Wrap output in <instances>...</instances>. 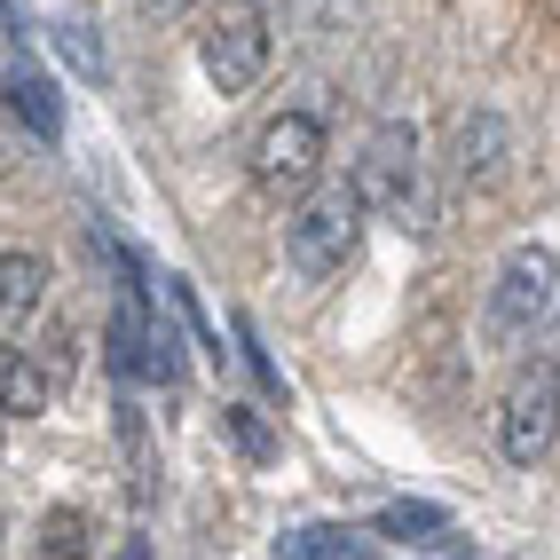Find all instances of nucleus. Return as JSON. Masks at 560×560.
Instances as JSON below:
<instances>
[{
    "label": "nucleus",
    "mask_w": 560,
    "mask_h": 560,
    "mask_svg": "<svg viewBox=\"0 0 560 560\" xmlns=\"http://www.w3.org/2000/svg\"><path fill=\"white\" fill-rule=\"evenodd\" d=\"M363 245V198L355 182H324V190L301 198V213L284 221V260L301 284H331Z\"/></svg>",
    "instance_id": "1"
},
{
    "label": "nucleus",
    "mask_w": 560,
    "mask_h": 560,
    "mask_svg": "<svg viewBox=\"0 0 560 560\" xmlns=\"http://www.w3.org/2000/svg\"><path fill=\"white\" fill-rule=\"evenodd\" d=\"M355 198H363V213H387V221H402V230H419V221H427V159H419V127L387 119L380 135L363 142V159H355Z\"/></svg>",
    "instance_id": "2"
},
{
    "label": "nucleus",
    "mask_w": 560,
    "mask_h": 560,
    "mask_svg": "<svg viewBox=\"0 0 560 560\" xmlns=\"http://www.w3.org/2000/svg\"><path fill=\"white\" fill-rule=\"evenodd\" d=\"M552 442H560V363L537 355L513 371V387L498 402V451L505 466H545Z\"/></svg>",
    "instance_id": "3"
},
{
    "label": "nucleus",
    "mask_w": 560,
    "mask_h": 560,
    "mask_svg": "<svg viewBox=\"0 0 560 560\" xmlns=\"http://www.w3.org/2000/svg\"><path fill=\"white\" fill-rule=\"evenodd\" d=\"M552 292H560V260L545 245H513L505 269H498V284H490V340L498 348H521L552 316Z\"/></svg>",
    "instance_id": "4"
},
{
    "label": "nucleus",
    "mask_w": 560,
    "mask_h": 560,
    "mask_svg": "<svg viewBox=\"0 0 560 560\" xmlns=\"http://www.w3.org/2000/svg\"><path fill=\"white\" fill-rule=\"evenodd\" d=\"M316 174H324V119L316 110H277L253 135V182L292 198V190H316Z\"/></svg>",
    "instance_id": "5"
},
{
    "label": "nucleus",
    "mask_w": 560,
    "mask_h": 560,
    "mask_svg": "<svg viewBox=\"0 0 560 560\" xmlns=\"http://www.w3.org/2000/svg\"><path fill=\"white\" fill-rule=\"evenodd\" d=\"M198 63H206V80L221 95H245L260 71H269V24H260V9H230V16H213L198 32Z\"/></svg>",
    "instance_id": "6"
},
{
    "label": "nucleus",
    "mask_w": 560,
    "mask_h": 560,
    "mask_svg": "<svg viewBox=\"0 0 560 560\" xmlns=\"http://www.w3.org/2000/svg\"><path fill=\"white\" fill-rule=\"evenodd\" d=\"M48 402H56L48 363L32 348H16V340H0V419H40Z\"/></svg>",
    "instance_id": "7"
},
{
    "label": "nucleus",
    "mask_w": 560,
    "mask_h": 560,
    "mask_svg": "<svg viewBox=\"0 0 560 560\" xmlns=\"http://www.w3.org/2000/svg\"><path fill=\"white\" fill-rule=\"evenodd\" d=\"M48 301V260L40 253H0V331H24Z\"/></svg>",
    "instance_id": "8"
},
{
    "label": "nucleus",
    "mask_w": 560,
    "mask_h": 560,
    "mask_svg": "<svg viewBox=\"0 0 560 560\" xmlns=\"http://www.w3.org/2000/svg\"><path fill=\"white\" fill-rule=\"evenodd\" d=\"M88 552H95V537H88V513L80 505H56L40 521V537H32V560H88Z\"/></svg>",
    "instance_id": "9"
},
{
    "label": "nucleus",
    "mask_w": 560,
    "mask_h": 560,
    "mask_svg": "<svg viewBox=\"0 0 560 560\" xmlns=\"http://www.w3.org/2000/svg\"><path fill=\"white\" fill-rule=\"evenodd\" d=\"M371 529H380L387 545H434V537H451V513H442V505H387L380 521H371Z\"/></svg>",
    "instance_id": "10"
},
{
    "label": "nucleus",
    "mask_w": 560,
    "mask_h": 560,
    "mask_svg": "<svg viewBox=\"0 0 560 560\" xmlns=\"http://www.w3.org/2000/svg\"><path fill=\"white\" fill-rule=\"evenodd\" d=\"M9 95H16V119H24L32 135H48V142L63 135V110H56V88L40 80V71H24V63H16V80H9Z\"/></svg>",
    "instance_id": "11"
},
{
    "label": "nucleus",
    "mask_w": 560,
    "mask_h": 560,
    "mask_svg": "<svg viewBox=\"0 0 560 560\" xmlns=\"http://www.w3.org/2000/svg\"><path fill=\"white\" fill-rule=\"evenodd\" d=\"M498 142H505L498 119H466V135H458L466 159H458V174H466V182H490V174H498Z\"/></svg>",
    "instance_id": "12"
},
{
    "label": "nucleus",
    "mask_w": 560,
    "mask_h": 560,
    "mask_svg": "<svg viewBox=\"0 0 560 560\" xmlns=\"http://www.w3.org/2000/svg\"><path fill=\"white\" fill-rule=\"evenodd\" d=\"M40 363H48V380L63 387V380H71V363H80V331L56 324V331H48V348H40Z\"/></svg>",
    "instance_id": "13"
},
{
    "label": "nucleus",
    "mask_w": 560,
    "mask_h": 560,
    "mask_svg": "<svg viewBox=\"0 0 560 560\" xmlns=\"http://www.w3.org/2000/svg\"><path fill=\"white\" fill-rule=\"evenodd\" d=\"M63 48H71V63H80L88 80H103V40H88V24H63Z\"/></svg>",
    "instance_id": "14"
},
{
    "label": "nucleus",
    "mask_w": 560,
    "mask_h": 560,
    "mask_svg": "<svg viewBox=\"0 0 560 560\" xmlns=\"http://www.w3.org/2000/svg\"><path fill=\"white\" fill-rule=\"evenodd\" d=\"M230 427H237V442H245L253 458H269V434H260V419H253V410H230Z\"/></svg>",
    "instance_id": "15"
},
{
    "label": "nucleus",
    "mask_w": 560,
    "mask_h": 560,
    "mask_svg": "<svg viewBox=\"0 0 560 560\" xmlns=\"http://www.w3.org/2000/svg\"><path fill=\"white\" fill-rule=\"evenodd\" d=\"M142 9H159V16H182V9H190V0H142Z\"/></svg>",
    "instance_id": "16"
},
{
    "label": "nucleus",
    "mask_w": 560,
    "mask_h": 560,
    "mask_svg": "<svg viewBox=\"0 0 560 560\" xmlns=\"http://www.w3.org/2000/svg\"><path fill=\"white\" fill-rule=\"evenodd\" d=\"M119 560H142V545H127V552H119Z\"/></svg>",
    "instance_id": "17"
},
{
    "label": "nucleus",
    "mask_w": 560,
    "mask_h": 560,
    "mask_svg": "<svg viewBox=\"0 0 560 560\" xmlns=\"http://www.w3.org/2000/svg\"><path fill=\"white\" fill-rule=\"evenodd\" d=\"M253 9H269V0H253Z\"/></svg>",
    "instance_id": "18"
}]
</instances>
